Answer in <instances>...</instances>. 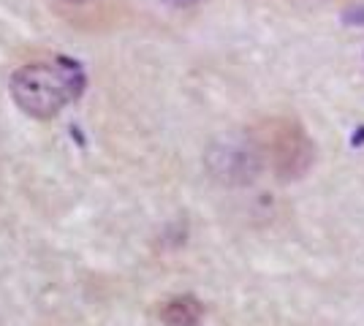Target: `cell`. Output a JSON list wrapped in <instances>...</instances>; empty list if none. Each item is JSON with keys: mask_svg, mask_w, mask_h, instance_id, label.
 I'll list each match as a JSON object with an SVG mask.
<instances>
[{"mask_svg": "<svg viewBox=\"0 0 364 326\" xmlns=\"http://www.w3.org/2000/svg\"><path fill=\"white\" fill-rule=\"evenodd\" d=\"M85 90V71L71 58L31 63L11 77L16 107L36 120L55 117L63 107L76 101Z\"/></svg>", "mask_w": 364, "mask_h": 326, "instance_id": "6da1fadb", "label": "cell"}, {"mask_svg": "<svg viewBox=\"0 0 364 326\" xmlns=\"http://www.w3.org/2000/svg\"><path fill=\"white\" fill-rule=\"evenodd\" d=\"M256 136L261 141L267 166L283 183L304 177L313 166V161H316V147L307 136V131L291 117L267 120L264 125L256 128Z\"/></svg>", "mask_w": 364, "mask_h": 326, "instance_id": "7a4b0ae2", "label": "cell"}, {"mask_svg": "<svg viewBox=\"0 0 364 326\" xmlns=\"http://www.w3.org/2000/svg\"><path fill=\"white\" fill-rule=\"evenodd\" d=\"M204 163L210 177L220 185H250L267 166L256 131H228L210 141Z\"/></svg>", "mask_w": 364, "mask_h": 326, "instance_id": "3957f363", "label": "cell"}, {"mask_svg": "<svg viewBox=\"0 0 364 326\" xmlns=\"http://www.w3.org/2000/svg\"><path fill=\"white\" fill-rule=\"evenodd\" d=\"M158 315L166 326H198L204 308L196 296H174L166 305H161Z\"/></svg>", "mask_w": 364, "mask_h": 326, "instance_id": "277c9868", "label": "cell"}, {"mask_svg": "<svg viewBox=\"0 0 364 326\" xmlns=\"http://www.w3.org/2000/svg\"><path fill=\"white\" fill-rule=\"evenodd\" d=\"M362 14H353V9L350 11H346V22H350V25H364V9H359Z\"/></svg>", "mask_w": 364, "mask_h": 326, "instance_id": "5b68a950", "label": "cell"}, {"mask_svg": "<svg viewBox=\"0 0 364 326\" xmlns=\"http://www.w3.org/2000/svg\"><path fill=\"white\" fill-rule=\"evenodd\" d=\"M164 3H168V6H177V9H185V6H193V3H198V0H164Z\"/></svg>", "mask_w": 364, "mask_h": 326, "instance_id": "8992f818", "label": "cell"}, {"mask_svg": "<svg viewBox=\"0 0 364 326\" xmlns=\"http://www.w3.org/2000/svg\"><path fill=\"white\" fill-rule=\"evenodd\" d=\"M353 144L359 147V144H364V128L362 131H356V136H353Z\"/></svg>", "mask_w": 364, "mask_h": 326, "instance_id": "52a82bcc", "label": "cell"}, {"mask_svg": "<svg viewBox=\"0 0 364 326\" xmlns=\"http://www.w3.org/2000/svg\"><path fill=\"white\" fill-rule=\"evenodd\" d=\"M65 3H85V0H65Z\"/></svg>", "mask_w": 364, "mask_h": 326, "instance_id": "ba28073f", "label": "cell"}, {"mask_svg": "<svg viewBox=\"0 0 364 326\" xmlns=\"http://www.w3.org/2000/svg\"><path fill=\"white\" fill-rule=\"evenodd\" d=\"M310 3H326V0H310Z\"/></svg>", "mask_w": 364, "mask_h": 326, "instance_id": "9c48e42d", "label": "cell"}]
</instances>
